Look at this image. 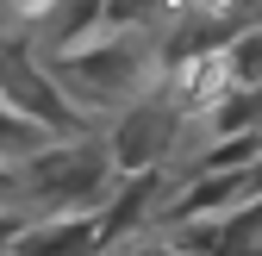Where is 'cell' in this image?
I'll list each match as a JSON object with an SVG mask.
<instances>
[{"label":"cell","mask_w":262,"mask_h":256,"mask_svg":"<svg viewBox=\"0 0 262 256\" xmlns=\"http://www.w3.org/2000/svg\"><path fill=\"white\" fill-rule=\"evenodd\" d=\"M119 187V163L106 138H56L31 163H19V206L56 219V212H100V200Z\"/></svg>","instance_id":"obj_1"},{"label":"cell","mask_w":262,"mask_h":256,"mask_svg":"<svg viewBox=\"0 0 262 256\" xmlns=\"http://www.w3.org/2000/svg\"><path fill=\"white\" fill-rule=\"evenodd\" d=\"M0 94L31 113L38 125H50L56 138H94V113L69 100V88L50 75L44 56H31L25 44H0Z\"/></svg>","instance_id":"obj_2"},{"label":"cell","mask_w":262,"mask_h":256,"mask_svg":"<svg viewBox=\"0 0 262 256\" xmlns=\"http://www.w3.org/2000/svg\"><path fill=\"white\" fill-rule=\"evenodd\" d=\"M181 113L169 106V94H144V100H131L113 125H106V150L119 175H144V169H175L181 163Z\"/></svg>","instance_id":"obj_3"},{"label":"cell","mask_w":262,"mask_h":256,"mask_svg":"<svg viewBox=\"0 0 262 256\" xmlns=\"http://www.w3.org/2000/svg\"><path fill=\"white\" fill-rule=\"evenodd\" d=\"M50 144H56L50 125H38L31 113H19L7 94H0V163H13V169H19V163H31L38 150H50Z\"/></svg>","instance_id":"obj_4"},{"label":"cell","mask_w":262,"mask_h":256,"mask_svg":"<svg viewBox=\"0 0 262 256\" xmlns=\"http://www.w3.org/2000/svg\"><path fill=\"white\" fill-rule=\"evenodd\" d=\"M231 75H237V88H262V19L237 31V44H231Z\"/></svg>","instance_id":"obj_5"},{"label":"cell","mask_w":262,"mask_h":256,"mask_svg":"<svg viewBox=\"0 0 262 256\" xmlns=\"http://www.w3.org/2000/svg\"><path fill=\"white\" fill-rule=\"evenodd\" d=\"M0 13H7L13 25H44V19L69 13V0H0Z\"/></svg>","instance_id":"obj_6"},{"label":"cell","mask_w":262,"mask_h":256,"mask_svg":"<svg viewBox=\"0 0 262 256\" xmlns=\"http://www.w3.org/2000/svg\"><path fill=\"white\" fill-rule=\"evenodd\" d=\"M31 219H38V212H25V206H0V256H7V250L25 238V225H31Z\"/></svg>","instance_id":"obj_7"}]
</instances>
